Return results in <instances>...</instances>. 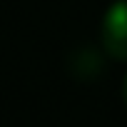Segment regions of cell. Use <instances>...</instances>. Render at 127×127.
<instances>
[{
	"instance_id": "cell-2",
	"label": "cell",
	"mask_w": 127,
	"mask_h": 127,
	"mask_svg": "<svg viewBox=\"0 0 127 127\" xmlns=\"http://www.w3.org/2000/svg\"><path fill=\"white\" fill-rule=\"evenodd\" d=\"M67 65H70V72L75 77H80V80H92L105 70V62H102L100 52L92 50V47H77L70 55Z\"/></svg>"
},
{
	"instance_id": "cell-1",
	"label": "cell",
	"mask_w": 127,
	"mask_h": 127,
	"mask_svg": "<svg viewBox=\"0 0 127 127\" xmlns=\"http://www.w3.org/2000/svg\"><path fill=\"white\" fill-rule=\"evenodd\" d=\"M100 42L110 57L127 62V0H115L105 10L100 25Z\"/></svg>"
},
{
	"instance_id": "cell-3",
	"label": "cell",
	"mask_w": 127,
	"mask_h": 127,
	"mask_svg": "<svg viewBox=\"0 0 127 127\" xmlns=\"http://www.w3.org/2000/svg\"><path fill=\"white\" fill-rule=\"evenodd\" d=\"M122 102L127 107V75H125V82H122Z\"/></svg>"
}]
</instances>
